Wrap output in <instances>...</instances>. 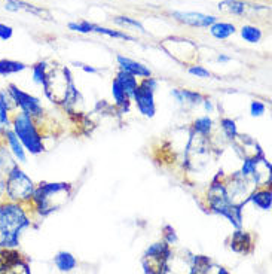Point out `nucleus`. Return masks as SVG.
<instances>
[{"label":"nucleus","instance_id":"obj_6","mask_svg":"<svg viewBox=\"0 0 272 274\" xmlns=\"http://www.w3.org/2000/svg\"><path fill=\"white\" fill-rule=\"evenodd\" d=\"M6 90H8L9 95L14 100V103L17 105V108L21 112H24L29 116H32L36 122L43 118V108H42L39 98H36L35 95H30V94L24 92L22 90H19L18 87L14 85V84H9Z\"/></svg>","mask_w":272,"mask_h":274},{"label":"nucleus","instance_id":"obj_20","mask_svg":"<svg viewBox=\"0 0 272 274\" xmlns=\"http://www.w3.org/2000/svg\"><path fill=\"white\" fill-rule=\"evenodd\" d=\"M91 32H95V33H100V35H106V36L109 37H115V39H124V40L134 42V37L129 36L127 33H122V32H118V30H112V29H106V27H100V26H95V24H91Z\"/></svg>","mask_w":272,"mask_h":274},{"label":"nucleus","instance_id":"obj_24","mask_svg":"<svg viewBox=\"0 0 272 274\" xmlns=\"http://www.w3.org/2000/svg\"><path fill=\"white\" fill-rule=\"evenodd\" d=\"M32 69H33V81H35L36 84H39V85H42V84L45 82L46 73H48V64H46V61L37 63Z\"/></svg>","mask_w":272,"mask_h":274},{"label":"nucleus","instance_id":"obj_31","mask_svg":"<svg viewBox=\"0 0 272 274\" xmlns=\"http://www.w3.org/2000/svg\"><path fill=\"white\" fill-rule=\"evenodd\" d=\"M76 66H79L82 70H85L87 73H97L98 70L97 69H94V67H91V66H88V64H84V63H74Z\"/></svg>","mask_w":272,"mask_h":274},{"label":"nucleus","instance_id":"obj_29","mask_svg":"<svg viewBox=\"0 0 272 274\" xmlns=\"http://www.w3.org/2000/svg\"><path fill=\"white\" fill-rule=\"evenodd\" d=\"M12 36H14V29L11 26H6V24L0 22V39L2 40H9Z\"/></svg>","mask_w":272,"mask_h":274},{"label":"nucleus","instance_id":"obj_25","mask_svg":"<svg viewBox=\"0 0 272 274\" xmlns=\"http://www.w3.org/2000/svg\"><path fill=\"white\" fill-rule=\"evenodd\" d=\"M115 22H116V24H119V26L135 27V29H139L142 33H146L145 27H143V26H142V22H139L137 19L129 18V17H116V18H115Z\"/></svg>","mask_w":272,"mask_h":274},{"label":"nucleus","instance_id":"obj_26","mask_svg":"<svg viewBox=\"0 0 272 274\" xmlns=\"http://www.w3.org/2000/svg\"><path fill=\"white\" fill-rule=\"evenodd\" d=\"M69 29L77 33H91V22L88 21H80V22H70Z\"/></svg>","mask_w":272,"mask_h":274},{"label":"nucleus","instance_id":"obj_18","mask_svg":"<svg viewBox=\"0 0 272 274\" xmlns=\"http://www.w3.org/2000/svg\"><path fill=\"white\" fill-rule=\"evenodd\" d=\"M27 69V64L21 63V61H15V60H0V74L2 76H9V74L18 73Z\"/></svg>","mask_w":272,"mask_h":274},{"label":"nucleus","instance_id":"obj_1","mask_svg":"<svg viewBox=\"0 0 272 274\" xmlns=\"http://www.w3.org/2000/svg\"><path fill=\"white\" fill-rule=\"evenodd\" d=\"M27 227H30V218L24 204L8 200L0 201V247H17L19 236Z\"/></svg>","mask_w":272,"mask_h":274},{"label":"nucleus","instance_id":"obj_7","mask_svg":"<svg viewBox=\"0 0 272 274\" xmlns=\"http://www.w3.org/2000/svg\"><path fill=\"white\" fill-rule=\"evenodd\" d=\"M0 274H30V271L19 254L3 249L0 251Z\"/></svg>","mask_w":272,"mask_h":274},{"label":"nucleus","instance_id":"obj_19","mask_svg":"<svg viewBox=\"0 0 272 274\" xmlns=\"http://www.w3.org/2000/svg\"><path fill=\"white\" fill-rule=\"evenodd\" d=\"M55 264L61 271H70L76 267V259L67 252H61L55 256Z\"/></svg>","mask_w":272,"mask_h":274},{"label":"nucleus","instance_id":"obj_32","mask_svg":"<svg viewBox=\"0 0 272 274\" xmlns=\"http://www.w3.org/2000/svg\"><path fill=\"white\" fill-rule=\"evenodd\" d=\"M202 103H204V108H205V110H207L208 113H210V112H213V103H211L208 98H204V102H202Z\"/></svg>","mask_w":272,"mask_h":274},{"label":"nucleus","instance_id":"obj_22","mask_svg":"<svg viewBox=\"0 0 272 274\" xmlns=\"http://www.w3.org/2000/svg\"><path fill=\"white\" fill-rule=\"evenodd\" d=\"M241 37L249 43H257L262 39V30L254 26H244L241 29Z\"/></svg>","mask_w":272,"mask_h":274},{"label":"nucleus","instance_id":"obj_12","mask_svg":"<svg viewBox=\"0 0 272 274\" xmlns=\"http://www.w3.org/2000/svg\"><path fill=\"white\" fill-rule=\"evenodd\" d=\"M249 201H252L254 206H257L260 210H269L272 204L271 188H269V186L256 188L253 192L250 194Z\"/></svg>","mask_w":272,"mask_h":274},{"label":"nucleus","instance_id":"obj_30","mask_svg":"<svg viewBox=\"0 0 272 274\" xmlns=\"http://www.w3.org/2000/svg\"><path fill=\"white\" fill-rule=\"evenodd\" d=\"M5 9L9 11V12H18V11H21V9H19L18 0H6Z\"/></svg>","mask_w":272,"mask_h":274},{"label":"nucleus","instance_id":"obj_33","mask_svg":"<svg viewBox=\"0 0 272 274\" xmlns=\"http://www.w3.org/2000/svg\"><path fill=\"white\" fill-rule=\"evenodd\" d=\"M229 60H231V58H229V57H226V55H219L217 57L219 63H228Z\"/></svg>","mask_w":272,"mask_h":274},{"label":"nucleus","instance_id":"obj_9","mask_svg":"<svg viewBox=\"0 0 272 274\" xmlns=\"http://www.w3.org/2000/svg\"><path fill=\"white\" fill-rule=\"evenodd\" d=\"M2 136H3V143L5 146L11 151L12 157L18 161V163H25L27 161V152L22 146V143L19 142L17 134L14 133L12 128H2Z\"/></svg>","mask_w":272,"mask_h":274},{"label":"nucleus","instance_id":"obj_27","mask_svg":"<svg viewBox=\"0 0 272 274\" xmlns=\"http://www.w3.org/2000/svg\"><path fill=\"white\" fill-rule=\"evenodd\" d=\"M189 73L197 76V78H202V79H207V78L211 76V73H210L207 69H204L202 66H198V64H192V66L189 67Z\"/></svg>","mask_w":272,"mask_h":274},{"label":"nucleus","instance_id":"obj_34","mask_svg":"<svg viewBox=\"0 0 272 274\" xmlns=\"http://www.w3.org/2000/svg\"><path fill=\"white\" fill-rule=\"evenodd\" d=\"M2 145H5V143H3V136H2V128H0V146H2Z\"/></svg>","mask_w":272,"mask_h":274},{"label":"nucleus","instance_id":"obj_2","mask_svg":"<svg viewBox=\"0 0 272 274\" xmlns=\"http://www.w3.org/2000/svg\"><path fill=\"white\" fill-rule=\"evenodd\" d=\"M70 195L72 188L69 183H40L35 188L30 203L35 204V209L42 216H46L63 207L70 200Z\"/></svg>","mask_w":272,"mask_h":274},{"label":"nucleus","instance_id":"obj_5","mask_svg":"<svg viewBox=\"0 0 272 274\" xmlns=\"http://www.w3.org/2000/svg\"><path fill=\"white\" fill-rule=\"evenodd\" d=\"M158 87V81L150 78H143V81L139 84V88L134 94L132 100L135 102L137 108L142 115L147 118H153L156 106H155V90Z\"/></svg>","mask_w":272,"mask_h":274},{"label":"nucleus","instance_id":"obj_14","mask_svg":"<svg viewBox=\"0 0 272 274\" xmlns=\"http://www.w3.org/2000/svg\"><path fill=\"white\" fill-rule=\"evenodd\" d=\"M252 8H256V6H250L247 2H242V0H223V2L219 3L220 11L232 14V15H238V17L246 15L247 11L252 9Z\"/></svg>","mask_w":272,"mask_h":274},{"label":"nucleus","instance_id":"obj_21","mask_svg":"<svg viewBox=\"0 0 272 274\" xmlns=\"http://www.w3.org/2000/svg\"><path fill=\"white\" fill-rule=\"evenodd\" d=\"M213 130V121L208 118V116H202V118H198L195 122H194V133L197 134H201L204 137H208L210 133Z\"/></svg>","mask_w":272,"mask_h":274},{"label":"nucleus","instance_id":"obj_23","mask_svg":"<svg viewBox=\"0 0 272 274\" xmlns=\"http://www.w3.org/2000/svg\"><path fill=\"white\" fill-rule=\"evenodd\" d=\"M220 127H222V131H223V134H225V137L228 140L232 142L235 139L236 134H238V130H236V124L234 119H231V118H222Z\"/></svg>","mask_w":272,"mask_h":274},{"label":"nucleus","instance_id":"obj_17","mask_svg":"<svg viewBox=\"0 0 272 274\" xmlns=\"http://www.w3.org/2000/svg\"><path fill=\"white\" fill-rule=\"evenodd\" d=\"M115 79H118V82L121 84V87L125 90L127 92V95L129 98H132L134 97V94L137 91V88H139V82H137V78H134L132 74H128L125 72H122V70H119V73L116 74V78Z\"/></svg>","mask_w":272,"mask_h":274},{"label":"nucleus","instance_id":"obj_13","mask_svg":"<svg viewBox=\"0 0 272 274\" xmlns=\"http://www.w3.org/2000/svg\"><path fill=\"white\" fill-rule=\"evenodd\" d=\"M171 95L177 100L181 106H198L204 102V95L200 92L189 91V90H173Z\"/></svg>","mask_w":272,"mask_h":274},{"label":"nucleus","instance_id":"obj_11","mask_svg":"<svg viewBox=\"0 0 272 274\" xmlns=\"http://www.w3.org/2000/svg\"><path fill=\"white\" fill-rule=\"evenodd\" d=\"M116 60L119 63L121 70L128 74H132L134 78H150L152 76V70L149 67H146L145 64L139 63V61H134L131 58L122 57V55H118Z\"/></svg>","mask_w":272,"mask_h":274},{"label":"nucleus","instance_id":"obj_16","mask_svg":"<svg viewBox=\"0 0 272 274\" xmlns=\"http://www.w3.org/2000/svg\"><path fill=\"white\" fill-rule=\"evenodd\" d=\"M235 32V26L231 24V22H219V21H216L214 24L210 26V33H211V36L216 37L219 40L228 39L229 36H232Z\"/></svg>","mask_w":272,"mask_h":274},{"label":"nucleus","instance_id":"obj_10","mask_svg":"<svg viewBox=\"0 0 272 274\" xmlns=\"http://www.w3.org/2000/svg\"><path fill=\"white\" fill-rule=\"evenodd\" d=\"M17 112H18V108L14 103L8 90H2L0 91V128H11L12 116Z\"/></svg>","mask_w":272,"mask_h":274},{"label":"nucleus","instance_id":"obj_4","mask_svg":"<svg viewBox=\"0 0 272 274\" xmlns=\"http://www.w3.org/2000/svg\"><path fill=\"white\" fill-rule=\"evenodd\" d=\"M35 188L33 181L22 171L18 163L12 165L5 176V197L8 201L27 204L32 201Z\"/></svg>","mask_w":272,"mask_h":274},{"label":"nucleus","instance_id":"obj_8","mask_svg":"<svg viewBox=\"0 0 272 274\" xmlns=\"http://www.w3.org/2000/svg\"><path fill=\"white\" fill-rule=\"evenodd\" d=\"M173 18L179 21L184 26H191V27H210L211 24H214L217 18L213 15H204L200 12H180L176 11L171 14Z\"/></svg>","mask_w":272,"mask_h":274},{"label":"nucleus","instance_id":"obj_15","mask_svg":"<svg viewBox=\"0 0 272 274\" xmlns=\"http://www.w3.org/2000/svg\"><path fill=\"white\" fill-rule=\"evenodd\" d=\"M112 94H113V98L116 102V106L121 108L122 112H128L129 110V105H131V98L127 95L125 90L121 87L118 79H115L113 84H112Z\"/></svg>","mask_w":272,"mask_h":274},{"label":"nucleus","instance_id":"obj_3","mask_svg":"<svg viewBox=\"0 0 272 274\" xmlns=\"http://www.w3.org/2000/svg\"><path fill=\"white\" fill-rule=\"evenodd\" d=\"M11 127L14 130V133L17 134L19 142L22 143L25 152H30L32 155H39L45 151L42 134L39 133L37 122L32 116H29L27 113L18 110L12 116Z\"/></svg>","mask_w":272,"mask_h":274},{"label":"nucleus","instance_id":"obj_28","mask_svg":"<svg viewBox=\"0 0 272 274\" xmlns=\"http://www.w3.org/2000/svg\"><path fill=\"white\" fill-rule=\"evenodd\" d=\"M265 110H266V106H265L262 102H257V100L252 102V105H250V113H252V116H262V115L265 113Z\"/></svg>","mask_w":272,"mask_h":274}]
</instances>
